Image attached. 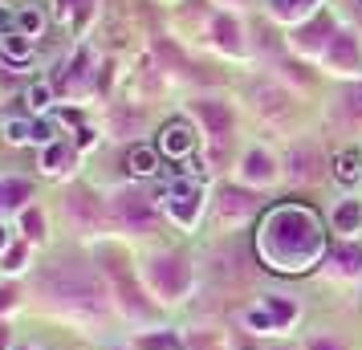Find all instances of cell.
<instances>
[{
    "label": "cell",
    "mask_w": 362,
    "mask_h": 350,
    "mask_svg": "<svg viewBox=\"0 0 362 350\" xmlns=\"http://www.w3.org/2000/svg\"><path fill=\"white\" fill-rule=\"evenodd\" d=\"M257 252L273 273H305V269L326 252L322 220L301 204H281L261 224Z\"/></svg>",
    "instance_id": "6da1fadb"
},
{
    "label": "cell",
    "mask_w": 362,
    "mask_h": 350,
    "mask_svg": "<svg viewBox=\"0 0 362 350\" xmlns=\"http://www.w3.org/2000/svg\"><path fill=\"white\" fill-rule=\"evenodd\" d=\"M167 212L180 220V224H192L199 216V187L187 180V184H175L167 192Z\"/></svg>",
    "instance_id": "7a4b0ae2"
},
{
    "label": "cell",
    "mask_w": 362,
    "mask_h": 350,
    "mask_svg": "<svg viewBox=\"0 0 362 350\" xmlns=\"http://www.w3.org/2000/svg\"><path fill=\"white\" fill-rule=\"evenodd\" d=\"M159 151H163L167 159H187L196 151V131L187 122H167L163 139H159Z\"/></svg>",
    "instance_id": "3957f363"
},
{
    "label": "cell",
    "mask_w": 362,
    "mask_h": 350,
    "mask_svg": "<svg viewBox=\"0 0 362 350\" xmlns=\"http://www.w3.org/2000/svg\"><path fill=\"white\" fill-rule=\"evenodd\" d=\"M151 277H155V285H159L163 298H175L183 289V265L180 261H155V265H151Z\"/></svg>",
    "instance_id": "277c9868"
},
{
    "label": "cell",
    "mask_w": 362,
    "mask_h": 350,
    "mask_svg": "<svg viewBox=\"0 0 362 350\" xmlns=\"http://www.w3.org/2000/svg\"><path fill=\"white\" fill-rule=\"evenodd\" d=\"M118 216L131 220V224H139V228H147L155 212H151V204L143 200V196H122V200H118Z\"/></svg>",
    "instance_id": "5b68a950"
},
{
    "label": "cell",
    "mask_w": 362,
    "mask_h": 350,
    "mask_svg": "<svg viewBox=\"0 0 362 350\" xmlns=\"http://www.w3.org/2000/svg\"><path fill=\"white\" fill-rule=\"evenodd\" d=\"M334 175L342 180V184H354L362 175V151H354V147H346L338 159H334Z\"/></svg>",
    "instance_id": "8992f818"
},
{
    "label": "cell",
    "mask_w": 362,
    "mask_h": 350,
    "mask_svg": "<svg viewBox=\"0 0 362 350\" xmlns=\"http://www.w3.org/2000/svg\"><path fill=\"white\" fill-rule=\"evenodd\" d=\"M0 53H4V62H13V66L29 62V37L25 33H4L0 37Z\"/></svg>",
    "instance_id": "52a82bcc"
},
{
    "label": "cell",
    "mask_w": 362,
    "mask_h": 350,
    "mask_svg": "<svg viewBox=\"0 0 362 350\" xmlns=\"http://www.w3.org/2000/svg\"><path fill=\"white\" fill-rule=\"evenodd\" d=\"M245 180H257V184H269V180H273V163H269L264 151L245 155Z\"/></svg>",
    "instance_id": "ba28073f"
},
{
    "label": "cell",
    "mask_w": 362,
    "mask_h": 350,
    "mask_svg": "<svg viewBox=\"0 0 362 350\" xmlns=\"http://www.w3.org/2000/svg\"><path fill=\"white\" fill-rule=\"evenodd\" d=\"M69 159H74V151H69V147L49 143V147H45V155H41V167H45V171H66Z\"/></svg>",
    "instance_id": "9c48e42d"
},
{
    "label": "cell",
    "mask_w": 362,
    "mask_h": 350,
    "mask_svg": "<svg viewBox=\"0 0 362 350\" xmlns=\"http://www.w3.org/2000/svg\"><path fill=\"white\" fill-rule=\"evenodd\" d=\"M159 167V151H151V147H134L131 151V171L134 175H151Z\"/></svg>",
    "instance_id": "30bf717a"
},
{
    "label": "cell",
    "mask_w": 362,
    "mask_h": 350,
    "mask_svg": "<svg viewBox=\"0 0 362 350\" xmlns=\"http://www.w3.org/2000/svg\"><path fill=\"white\" fill-rule=\"evenodd\" d=\"M17 25H21V33H25V37H37L41 29H45V17L29 4V8H21V13H17Z\"/></svg>",
    "instance_id": "8fae6325"
},
{
    "label": "cell",
    "mask_w": 362,
    "mask_h": 350,
    "mask_svg": "<svg viewBox=\"0 0 362 350\" xmlns=\"http://www.w3.org/2000/svg\"><path fill=\"white\" fill-rule=\"evenodd\" d=\"M21 200H29V184H0V208H17Z\"/></svg>",
    "instance_id": "7c38bea8"
},
{
    "label": "cell",
    "mask_w": 362,
    "mask_h": 350,
    "mask_svg": "<svg viewBox=\"0 0 362 350\" xmlns=\"http://www.w3.org/2000/svg\"><path fill=\"white\" fill-rule=\"evenodd\" d=\"M338 228H342V233H354V228H358V220H362V212H358V204H342V208H338Z\"/></svg>",
    "instance_id": "4fadbf2b"
},
{
    "label": "cell",
    "mask_w": 362,
    "mask_h": 350,
    "mask_svg": "<svg viewBox=\"0 0 362 350\" xmlns=\"http://www.w3.org/2000/svg\"><path fill=\"white\" fill-rule=\"evenodd\" d=\"M49 98H53V90L45 82H33V86H29V94H25V102H29L33 110H45V106H49Z\"/></svg>",
    "instance_id": "5bb4252c"
},
{
    "label": "cell",
    "mask_w": 362,
    "mask_h": 350,
    "mask_svg": "<svg viewBox=\"0 0 362 350\" xmlns=\"http://www.w3.org/2000/svg\"><path fill=\"white\" fill-rule=\"evenodd\" d=\"M269 310H273V322H293L297 317V305L293 301H281V298H269Z\"/></svg>",
    "instance_id": "9a60e30c"
},
{
    "label": "cell",
    "mask_w": 362,
    "mask_h": 350,
    "mask_svg": "<svg viewBox=\"0 0 362 350\" xmlns=\"http://www.w3.org/2000/svg\"><path fill=\"white\" fill-rule=\"evenodd\" d=\"M245 322L252 326V330H261V334H269L273 326H277V322H273V317L264 314V310H248V314H245Z\"/></svg>",
    "instance_id": "2e32d148"
},
{
    "label": "cell",
    "mask_w": 362,
    "mask_h": 350,
    "mask_svg": "<svg viewBox=\"0 0 362 350\" xmlns=\"http://www.w3.org/2000/svg\"><path fill=\"white\" fill-rule=\"evenodd\" d=\"M29 139H33V127L21 122V118H13V122H8V143H29Z\"/></svg>",
    "instance_id": "e0dca14e"
},
{
    "label": "cell",
    "mask_w": 362,
    "mask_h": 350,
    "mask_svg": "<svg viewBox=\"0 0 362 350\" xmlns=\"http://www.w3.org/2000/svg\"><path fill=\"white\" fill-rule=\"evenodd\" d=\"M143 346L147 350H180V338H171V334H151V338H143Z\"/></svg>",
    "instance_id": "ac0fdd59"
},
{
    "label": "cell",
    "mask_w": 362,
    "mask_h": 350,
    "mask_svg": "<svg viewBox=\"0 0 362 350\" xmlns=\"http://www.w3.org/2000/svg\"><path fill=\"white\" fill-rule=\"evenodd\" d=\"M313 0H277V13L281 17H297V13H305Z\"/></svg>",
    "instance_id": "d6986e66"
},
{
    "label": "cell",
    "mask_w": 362,
    "mask_h": 350,
    "mask_svg": "<svg viewBox=\"0 0 362 350\" xmlns=\"http://www.w3.org/2000/svg\"><path fill=\"white\" fill-rule=\"evenodd\" d=\"M338 261H342L346 273H358V269H362V252L358 249H342V252H338Z\"/></svg>",
    "instance_id": "ffe728a7"
},
{
    "label": "cell",
    "mask_w": 362,
    "mask_h": 350,
    "mask_svg": "<svg viewBox=\"0 0 362 350\" xmlns=\"http://www.w3.org/2000/svg\"><path fill=\"white\" fill-rule=\"evenodd\" d=\"M33 143H45V147L53 143V127H49V122H37V127H33Z\"/></svg>",
    "instance_id": "44dd1931"
},
{
    "label": "cell",
    "mask_w": 362,
    "mask_h": 350,
    "mask_svg": "<svg viewBox=\"0 0 362 350\" xmlns=\"http://www.w3.org/2000/svg\"><path fill=\"white\" fill-rule=\"evenodd\" d=\"M25 233L41 236V216H37V212H25Z\"/></svg>",
    "instance_id": "7402d4cb"
},
{
    "label": "cell",
    "mask_w": 362,
    "mask_h": 350,
    "mask_svg": "<svg viewBox=\"0 0 362 350\" xmlns=\"http://www.w3.org/2000/svg\"><path fill=\"white\" fill-rule=\"evenodd\" d=\"M310 350H342V346H338V342H329V338H313Z\"/></svg>",
    "instance_id": "603a6c76"
},
{
    "label": "cell",
    "mask_w": 362,
    "mask_h": 350,
    "mask_svg": "<svg viewBox=\"0 0 362 350\" xmlns=\"http://www.w3.org/2000/svg\"><path fill=\"white\" fill-rule=\"evenodd\" d=\"M21 261H25V252H8V265H4V269H21Z\"/></svg>",
    "instance_id": "cb8c5ba5"
},
{
    "label": "cell",
    "mask_w": 362,
    "mask_h": 350,
    "mask_svg": "<svg viewBox=\"0 0 362 350\" xmlns=\"http://www.w3.org/2000/svg\"><path fill=\"white\" fill-rule=\"evenodd\" d=\"M8 301H13V289H0V310H4Z\"/></svg>",
    "instance_id": "d4e9b609"
},
{
    "label": "cell",
    "mask_w": 362,
    "mask_h": 350,
    "mask_svg": "<svg viewBox=\"0 0 362 350\" xmlns=\"http://www.w3.org/2000/svg\"><path fill=\"white\" fill-rule=\"evenodd\" d=\"M4 245H8V228L0 224V252H4Z\"/></svg>",
    "instance_id": "484cf974"
},
{
    "label": "cell",
    "mask_w": 362,
    "mask_h": 350,
    "mask_svg": "<svg viewBox=\"0 0 362 350\" xmlns=\"http://www.w3.org/2000/svg\"><path fill=\"white\" fill-rule=\"evenodd\" d=\"M8 21H13V17H8V13H4V8H0V29H4V25H8Z\"/></svg>",
    "instance_id": "4316f807"
},
{
    "label": "cell",
    "mask_w": 362,
    "mask_h": 350,
    "mask_svg": "<svg viewBox=\"0 0 362 350\" xmlns=\"http://www.w3.org/2000/svg\"><path fill=\"white\" fill-rule=\"evenodd\" d=\"M358 102H362V90H358Z\"/></svg>",
    "instance_id": "83f0119b"
}]
</instances>
